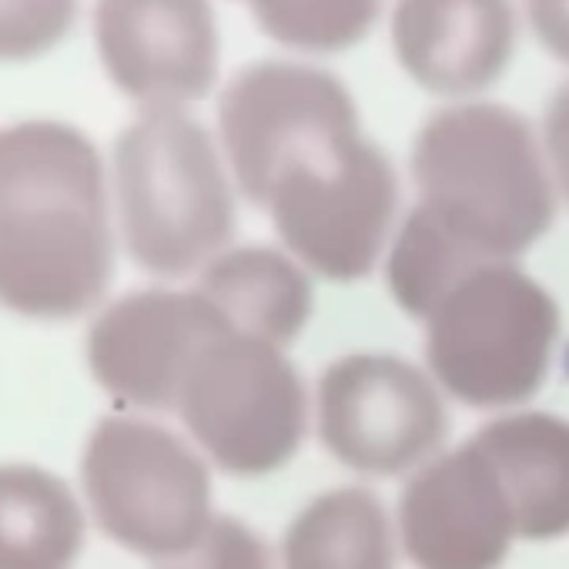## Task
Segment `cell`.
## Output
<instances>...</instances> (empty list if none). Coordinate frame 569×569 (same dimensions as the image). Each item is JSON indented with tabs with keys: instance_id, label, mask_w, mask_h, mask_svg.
Segmentation results:
<instances>
[{
	"instance_id": "6da1fadb",
	"label": "cell",
	"mask_w": 569,
	"mask_h": 569,
	"mask_svg": "<svg viewBox=\"0 0 569 569\" xmlns=\"http://www.w3.org/2000/svg\"><path fill=\"white\" fill-rule=\"evenodd\" d=\"M114 274L101 158L54 121L0 128V306L74 319Z\"/></svg>"
},
{
	"instance_id": "7a4b0ae2",
	"label": "cell",
	"mask_w": 569,
	"mask_h": 569,
	"mask_svg": "<svg viewBox=\"0 0 569 569\" xmlns=\"http://www.w3.org/2000/svg\"><path fill=\"white\" fill-rule=\"evenodd\" d=\"M419 211L476 264L512 261L556 214L546 148L512 108L466 101L436 111L412 148Z\"/></svg>"
},
{
	"instance_id": "3957f363",
	"label": "cell",
	"mask_w": 569,
	"mask_h": 569,
	"mask_svg": "<svg viewBox=\"0 0 569 569\" xmlns=\"http://www.w3.org/2000/svg\"><path fill=\"white\" fill-rule=\"evenodd\" d=\"M114 191L131 258L164 278L208 268L234 231V194L211 134L154 108L114 144Z\"/></svg>"
},
{
	"instance_id": "277c9868",
	"label": "cell",
	"mask_w": 569,
	"mask_h": 569,
	"mask_svg": "<svg viewBox=\"0 0 569 569\" xmlns=\"http://www.w3.org/2000/svg\"><path fill=\"white\" fill-rule=\"evenodd\" d=\"M251 204L302 264L332 281L366 278L399 204L396 168L359 128L322 131L284 151Z\"/></svg>"
},
{
	"instance_id": "5b68a950",
	"label": "cell",
	"mask_w": 569,
	"mask_h": 569,
	"mask_svg": "<svg viewBox=\"0 0 569 569\" xmlns=\"http://www.w3.org/2000/svg\"><path fill=\"white\" fill-rule=\"evenodd\" d=\"M559 309L512 261L466 271L426 319V362L436 382L469 409L532 399L552 362Z\"/></svg>"
},
{
	"instance_id": "8992f818",
	"label": "cell",
	"mask_w": 569,
	"mask_h": 569,
	"mask_svg": "<svg viewBox=\"0 0 569 569\" xmlns=\"http://www.w3.org/2000/svg\"><path fill=\"white\" fill-rule=\"evenodd\" d=\"M181 422L231 476H268L289 462L309 426L306 386L281 349L224 332L194 359L181 399Z\"/></svg>"
},
{
	"instance_id": "52a82bcc",
	"label": "cell",
	"mask_w": 569,
	"mask_h": 569,
	"mask_svg": "<svg viewBox=\"0 0 569 569\" xmlns=\"http://www.w3.org/2000/svg\"><path fill=\"white\" fill-rule=\"evenodd\" d=\"M81 472L101 529L158 562L194 546L214 519L204 462L154 422L128 416L98 422Z\"/></svg>"
},
{
	"instance_id": "ba28073f",
	"label": "cell",
	"mask_w": 569,
	"mask_h": 569,
	"mask_svg": "<svg viewBox=\"0 0 569 569\" xmlns=\"http://www.w3.org/2000/svg\"><path fill=\"white\" fill-rule=\"evenodd\" d=\"M446 429L432 379L399 356H342L319 379V439L356 472L399 476L426 462Z\"/></svg>"
},
{
	"instance_id": "9c48e42d",
	"label": "cell",
	"mask_w": 569,
	"mask_h": 569,
	"mask_svg": "<svg viewBox=\"0 0 569 569\" xmlns=\"http://www.w3.org/2000/svg\"><path fill=\"white\" fill-rule=\"evenodd\" d=\"M234 332L224 316L194 292H134L114 302L88 336L94 379L121 402L171 412L184 379L208 342Z\"/></svg>"
},
{
	"instance_id": "30bf717a",
	"label": "cell",
	"mask_w": 569,
	"mask_h": 569,
	"mask_svg": "<svg viewBox=\"0 0 569 569\" xmlns=\"http://www.w3.org/2000/svg\"><path fill=\"white\" fill-rule=\"evenodd\" d=\"M98 51L111 81L144 104L184 108L218 74V24L208 0H98Z\"/></svg>"
},
{
	"instance_id": "8fae6325",
	"label": "cell",
	"mask_w": 569,
	"mask_h": 569,
	"mask_svg": "<svg viewBox=\"0 0 569 569\" xmlns=\"http://www.w3.org/2000/svg\"><path fill=\"white\" fill-rule=\"evenodd\" d=\"M399 532L416 569H499L519 536L496 469L472 439L406 482Z\"/></svg>"
},
{
	"instance_id": "7c38bea8",
	"label": "cell",
	"mask_w": 569,
	"mask_h": 569,
	"mask_svg": "<svg viewBox=\"0 0 569 569\" xmlns=\"http://www.w3.org/2000/svg\"><path fill=\"white\" fill-rule=\"evenodd\" d=\"M356 124L359 111L349 88L329 71L292 61H261L238 71L218 101L221 148L248 201L292 144Z\"/></svg>"
},
{
	"instance_id": "4fadbf2b",
	"label": "cell",
	"mask_w": 569,
	"mask_h": 569,
	"mask_svg": "<svg viewBox=\"0 0 569 569\" xmlns=\"http://www.w3.org/2000/svg\"><path fill=\"white\" fill-rule=\"evenodd\" d=\"M392 48L402 71L426 91L469 98L506 71L516 11L509 0H399Z\"/></svg>"
},
{
	"instance_id": "5bb4252c",
	"label": "cell",
	"mask_w": 569,
	"mask_h": 569,
	"mask_svg": "<svg viewBox=\"0 0 569 569\" xmlns=\"http://www.w3.org/2000/svg\"><path fill=\"white\" fill-rule=\"evenodd\" d=\"M482 449L509 499L522 539L569 532V422L546 412H519L482 426Z\"/></svg>"
},
{
	"instance_id": "9a60e30c",
	"label": "cell",
	"mask_w": 569,
	"mask_h": 569,
	"mask_svg": "<svg viewBox=\"0 0 569 569\" xmlns=\"http://www.w3.org/2000/svg\"><path fill=\"white\" fill-rule=\"evenodd\" d=\"M198 292L234 332L274 349H289L312 316L309 274L292 258L261 244L221 251L201 271Z\"/></svg>"
},
{
	"instance_id": "2e32d148",
	"label": "cell",
	"mask_w": 569,
	"mask_h": 569,
	"mask_svg": "<svg viewBox=\"0 0 569 569\" xmlns=\"http://www.w3.org/2000/svg\"><path fill=\"white\" fill-rule=\"evenodd\" d=\"M81 542V509L58 476L0 466V569H68Z\"/></svg>"
},
{
	"instance_id": "e0dca14e",
	"label": "cell",
	"mask_w": 569,
	"mask_h": 569,
	"mask_svg": "<svg viewBox=\"0 0 569 569\" xmlns=\"http://www.w3.org/2000/svg\"><path fill=\"white\" fill-rule=\"evenodd\" d=\"M284 569H396L382 502L359 486L309 502L284 532Z\"/></svg>"
},
{
	"instance_id": "ac0fdd59",
	"label": "cell",
	"mask_w": 569,
	"mask_h": 569,
	"mask_svg": "<svg viewBox=\"0 0 569 569\" xmlns=\"http://www.w3.org/2000/svg\"><path fill=\"white\" fill-rule=\"evenodd\" d=\"M382 0H248L258 28L296 51L332 54L359 44Z\"/></svg>"
},
{
	"instance_id": "d6986e66",
	"label": "cell",
	"mask_w": 569,
	"mask_h": 569,
	"mask_svg": "<svg viewBox=\"0 0 569 569\" xmlns=\"http://www.w3.org/2000/svg\"><path fill=\"white\" fill-rule=\"evenodd\" d=\"M78 0H0V61L51 51L71 28Z\"/></svg>"
},
{
	"instance_id": "ffe728a7",
	"label": "cell",
	"mask_w": 569,
	"mask_h": 569,
	"mask_svg": "<svg viewBox=\"0 0 569 569\" xmlns=\"http://www.w3.org/2000/svg\"><path fill=\"white\" fill-rule=\"evenodd\" d=\"M154 569H271V549L251 526L214 516L194 546L161 559Z\"/></svg>"
},
{
	"instance_id": "44dd1931",
	"label": "cell",
	"mask_w": 569,
	"mask_h": 569,
	"mask_svg": "<svg viewBox=\"0 0 569 569\" xmlns=\"http://www.w3.org/2000/svg\"><path fill=\"white\" fill-rule=\"evenodd\" d=\"M542 141H546V158L552 168V178L559 191L569 198V81L549 98L546 121H542Z\"/></svg>"
},
{
	"instance_id": "7402d4cb",
	"label": "cell",
	"mask_w": 569,
	"mask_h": 569,
	"mask_svg": "<svg viewBox=\"0 0 569 569\" xmlns=\"http://www.w3.org/2000/svg\"><path fill=\"white\" fill-rule=\"evenodd\" d=\"M526 18L539 44L569 64V0H526Z\"/></svg>"
}]
</instances>
